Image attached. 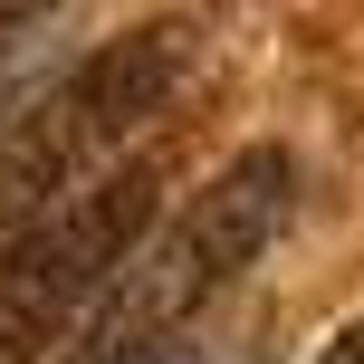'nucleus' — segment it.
Returning <instances> with one entry per match:
<instances>
[{
    "mask_svg": "<svg viewBox=\"0 0 364 364\" xmlns=\"http://www.w3.org/2000/svg\"><path fill=\"white\" fill-rule=\"evenodd\" d=\"M288 211H297V154L288 144H240L220 173L192 182V201L173 220L144 230V250L115 269V288L87 307V326L48 364H164L173 336L230 278H250L269 259V240L288 230Z\"/></svg>",
    "mask_w": 364,
    "mask_h": 364,
    "instance_id": "1",
    "label": "nucleus"
},
{
    "mask_svg": "<svg viewBox=\"0 0 364 364\" xmlns=\"http://www.w3.org/2000/svg\"><path fill=\"white\" fill-rule=\"evenodd\" d=\"M201 48L211 38H201L192 10H154L134 29L96 38L68 77H48L0 125V230H19L29 211L68 201L77 182L134 164V144L201 87Z\"/></svg>",
    "mask_w": 364,
    "mask_h": 364,
    "instance_id": "2",
    "label": "nucleus"
},
{
    "mask_svg": "<svg viewBox=\"0 0 364 364\" xmlns=\"http://www.w3.org/2000/svg\"><path fill=\"white\" fill-rule=\"evenodd\" d=\"M164 192H173V154H134L77 182L68 201L29 211L19 230H0V364H48L87 326V307L164 220Z\"/></svg>",
    "mask_w": 364,
    "mask_h": 364,
    "instance_id": "3",
    "label": "nucleus"
},
{
    "mask_svg": "<svg viewBox=\"0 0 364 364\" xmlns=\"http://www.w3.org/2000/svg\"><path fill=\"white\" fill-rule=\"evenodd\" d=\"M316 364H364V307H355L346 326L326 336V346H316Z\"/></svg>",
    "mask_w": 364,
    "mask_h": 364,
    "instance_id": "4",
    "label": "nucleus"
}]
</instances>
